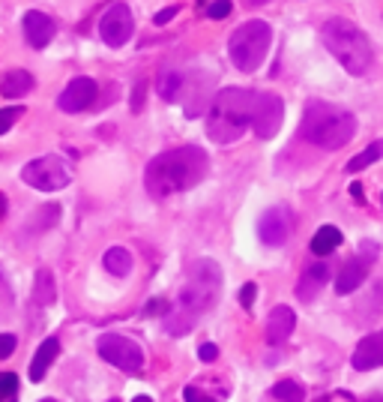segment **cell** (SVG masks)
I'll list each match as a JSON object with an SVG mask.
<instances>
[{"instance_id": "obj_18", "label": "cell", "mask_w": 383, "mask_h": 402, "mask_svg": "<svg viewBox=\"0 0 383 402\" xmlns=\"http://www.w3.org/2000/svg\"><path fill=\"white\" fill-rule=\"evenodd\" d=\"M201 82H204V75L201 72H195L186 82V87H183V108H186V117H201L207 111V91L201 87Z\"/></svg>"}, {"instance_id": "obj_12", "label": "cell", "mask_w": 383, "mask_h": 402, "mask_svg": "<svg viewBox=\"0 0 383 402\" xmlns=\"http://www.w3.org/2000/svg\"><path fill=\"white\" fill-rule=\"evenodd\" d=\"M281 120H285V103L281 96L276 93H257L255 99V117H252V127L257 132V138H273Z\"/></svg>"}, {"instance_id": "obj_39", "label": "cell", "mask_w": 383, "mask_h": 402, "mask_svg": "<svg viewBox=\"0 0 383 402\" xmlns=\"http://www.w3.org/2000/svg\"><path fill=\"white\" fill-rule=\"evenodd\" d=\"M132 402H153V399H150V396H135Z\"/></svg>"}, {"instance_id": "obj_19", "label": "cell", "mask_w": 383, "mask_h": 402, "mask_svg": "<svg viewBox=\"0 0 383 402\" xmlns=\"http://www.w3.org/2000/svg\"><path fill=\"white\" fill-rule=\"evenodd\" d=\"M58 354H60V339L48 337L36 349V354H33V361H30V382H42L45 372H48V366L54 363V357H58Z\"/></svg>"}, {"instance_id": "obj_17", "label": "cell", "mask_w": 383, "mask_h": 402, "mask_svg": "<svg viewBox=\"0 0 383 402\" xmlns=\"http://www.w3.org/2000/svg\"><path fill=\"white\" fill-rule=\"evenodd\" d=\"M323 283H330V264L318 261V264L306 267V273L300 276V283H297V288H294L297 300H300V304H311V300L318 297V292L323 288Z\"/></svg>"}, {"instance_id": "obj_25", "label": "cell", "mask_w": 383, "mask_h": 402, "mask_svg": "<svg viewBox=\"0 0 383 402\" xmlns=\"http://www.w3.org/2000/svg\"><path fill=\"white\" fill-rule=\"evenodd\" d=\"M273 396L278 402H302L306 399V387H302L300 382H294V378H285V382H278L273 387Z\"/></svg>"}, {"instance_id": "obj_36", "label": "cell", "mask_w": 383, "mask_h": 402, "mask_svg": "<svg viewBox=\"0 0 383 402\" xmlns=\"http://www.w3.org/2000/svg\"><path fill=\"white\" fill-rule=\"evenodd\" d=\"M144 93H147V84H138L135 87V103H132V111H141V105H144Z\"/></svg>"}, {"instance_id": "obj_1", "label": "cell", "mask_w": 383, "mask_h": 402, "mask_svg": "<svg viewBox=\"0 0 383 402\" xmlns=\"http://www.w3.org/2000/svg\"><path fill=\"white\" fill-rule=\"evenodd\" d=\"M222 288V267L210 259H198L189 264V279L177 292L174 306L165 316V330L171 337H186L195 321L216 304Z\"/></svg>"}, {"instance_id": "obj_8", "label": "cell", "mask_w": 383, "mask_h": 402, "mask_svg": "<svg viewBox=\"0 0 383 402\" xmlns=\"http://www.w3.org/2000/svg\"><path fill=\"white\" fill-rule=\"evenodd\" d=\"M25 183L39 189V193H58L69 183V169L63 165L60 156H39V160H30L25 169H21Z\"/></svg>"}, {"instance_id": "obj_16", "label": "cell", "mask_w": 383, "mask_h": 402, "mask_svg": "<svg viewBox=\"0 0 383 402\" xmlns=\"http://www.w3.org/2000/svg\"><path fill=\"white\" fill-rule=\"evenodd\" d=\"M294 330H297L294 309L285 306V304H278L273 312H269V318H267V342L269 345H281V342L290 339V333H294Z\"/></svg>"}, {"instance_id": "obj_20", "label": "cell", "mask_w": 383, "mask_h": 402, "mask_svg": "<svg viewBox=\"0 0 383 402\" xmlns=\"http://www.w3.org/2000/svg\"><path fill=\"white\" fill-rule=\"evenodd\" d=\"M33 91V75L27 70H13L0 78V93L6 99H18V96H27Z\"/></svg>"}, {"instance_id": "obj_29", "label": "cell", "mask_w": 383, "mask_h": 402, "mask_svg": "<svg viewBox=\"0 0 383 402\" xmlns=\"http://www.w3.org/2000/svg\"><path fill=\"white\" fill-rule=\"evenodd\" d=\"M231 9H234L231 0H213V4L207 6V18H213V21L228 18V15H231Z\"/></svg>"}, {"instance_id": "obj_26", "label": "cell", "mask_w": 383, "mask_h": 402, "mask_svg": "<svg viewBox=\"0 0 383 402\" xmlns=\"http://www.w3.org/2000/svg\"><path fill=\"white\" fill-rule=\"evenodd\" d=\"M380 153H383V141H375V144H368V148H365L363 153H356L354 160L347 162V171H351V174H356V171L368 169L371 162H377V160H380Z\"/></svg>"}, {"instance_id": "obj_23", "label": "cell", "mask_w": 383, "mask_h": 402, "mask_svg": "<svg viewBox=\"0 0 383 402\" xmlns=\"http://www.w3.org/2000/svg\"><path fill=\"white\" fill-rule=\"evenodd\" d=\"M54 297H58V288H54V273L48 267H42L36 271V279H33V300H36L39 306H51Z\"/></svg>"}, {"instance_id": "obj_41", "label": "cell", "mask_w": 383, "mask_h": 402, "mask_svg": "<svg viewBox=\"0 0 383 402\" xmlns=\"http://www.w3.org/2000/svg\"><path fill=\"white\" fill-rule=\"evenodd\" d=\"M368 402H383V396H375V399H368Z\"/></svg>"}, {"instance_id": "obj_15", "label": "cell", "mask_w": 383, "mask_h": 402, "mask_svg": "<svg viewBox=\"0 0 383 402\" xmlns=\"http://www.w3.org/2000/svg\"><path fill=\"white\" fill-rule=\"evenodd\" d=\"M351 363H354V370H359V372H368V370L383 366V330L368 333V337L356 345Z\"/></svg>"}, {"instance_id": "obj_9", "label": "cell", "mask_w": 383, "mask_h": 402, "mask_svg": "<svg viewBox=\"0 0 383 402\" xmlns=\"http://www.w3.org/2000/svg\"><path fill=\"white\" fill-rule=\"evenodd\" d=\"M377 252H380L377 243L363 240V247H359V255L347 259V264L339 271V279H335V292H339V294H351V292H356V288L368 279V267L375 264Z\"/></svg>"}, {"instance_id": "obj_43", "label": "cell", "mask_w": 383, "mask_h": 402, "mask_svg": "<svg viewBox=\"0 0 383 402\" xmlns=\"http://www.w3.org/2000/svg\"><path fill=\"white\" fill-rule=\"evenodd\" d=\"M318 402H326V399H318Z\"/></svg>"}, {"instance_id": "obj_28", "label": "cell", "mask_w": 383, "mask_h": 402, "mask_svg": "<svg viewBox=\"0 0 383 402\" xmlns=\"http://www.w3.org/2000/svg\"><path fill=\"white\" fill-rule=\"evenodd\" d=\"M21 115H25V108H21V105H13V108H0V136H4V132H6L9 127H13Z\"/></svg>"}, {"instance_id": "obj_44", "label": "cell", "mask_w": 383, "mask_h": 402, "mask_svg": "<svg viewBox=\"0 0 383 402\" xmlns=\"http://www.w3.org/2000/svg\"><path fill=\"white\" fill-rule=\"evenodd\" d=\"M380 201H383V195H380Z\"/></svg>"}, {"instance_id": "obj_5", "label": "cell", "mask_w": 383, "mask_h": 402, "mask_svg": "<svg viewBox=\"0 0 383 402\" xmlns=\"http://www.w3.org/2000/svg\"><path fill=\"white\" fill-rule=\"evenodd\" d=\"M321 39H323V46L330 48L332 58L339 60L351 75H363L368 66H371L368 37L354 25V21H347V18H330V21H323Z\"/></svg>"}, {"instance_id": "obj_3", "label": "cell", "mask_w": 383, "mask_h": 402, "mask_svg": "<svg viewBox=\"0 0 383 402\" xmlns=\"http://www.w3.org/2000/svg\"><path fill=\"white\" fill-rule=\"evenodd\" d=\"M255 91L246 87H224L213 96L207 108V136L216 144H231L252 127L255 117Z\"/></svg>"}, {"instance_id": "obj_32", "label": "cell", "mask_w": 383, "mask_h": 402, "mask_svg": "<svg viewBox=\"0 0 383 402\" xmlns=\"http://www.w3.org/2000/svg\"><path fill=\"white\" fill-rule=\"evenodd\" d=\"M255 297H257V285H255V283H246V285L240 288V304H243L246 309H252Z\"/></svg>"}, {"instance_id": "obj_40", "label": "cell", "mask_w": 383, "mask_h": 402, "mask_svg": "<svg viewBox=\"0 0 383 402\" xmlns=\"http://www.w3.org/2000/svg\"><path fill=\"white\" fill-rule=\"evenodd\" d=\"M246 4H252V6H257V4H267V0H246Z\"/></svg>"}, {"instance_id": "obj_13", "label": "cell", "mask_w": 383, "mask_h": 402, "mask_svg": "<svg viewBox=\"0 0 383 402\" xmlns=\"http://www.w3.org/2000/svg\"><path fill=\"white\" fill-rule=\"evenodd\" d=\"M96 96H99V84L93 82V78H87V75H78V78H72V82L66 84V91L60 93L58 105H60V111L75 115V111H84V108L93 105Z\"/></svg>"}, {"instance_id": "obj_42", "label": "cell", "mask_w": 383, "mask_h": 402, "mask_svg": "<svg viewBox=\"0 0 383 402\" xmlns=\"http://www.w3.org/2000/svg\"><path fill=\"white\" fill-rule=\"evenodd\" d=\"M39 402H58V399H39Z\"/></svg>"}, {"instance_id": "obj_30", "label": "cell", "mask_w": 383, "mask_h": 402, "mask_svg": "<svg viewBox=\"0 0 383 402\" xmlns=\"http://www.w3.org/2000/svg\"><path fill=\"white\" fill-rule=\"evenodd\" d=\"M168 309L171 306L165 304V297H150L147 306H144V316H168Z\"/></svg>"}, {"instance_id": "obj_11", "label": "cell", "mask_w": 383, "mask_h": 402, "mask_svg": "<svg viewBox=\"0 0 383 402\" xmlns=\"http://www.w3.org/2000/svg\"><path fill=\"white\" fill-rule=\"evenodd\" d=\"M294 234V214L288 207H269L257 219V238H261L267 247H285Z\"/></svg>"}, {"instance_id": "obj_38", "label": "cell", "mask_w": 383, "mask_h": 402, "mask_svg": "<svg viewBox=\"0 0 383 402\" xmlns=\"http://www.w3.org/2000/svg\"><path fill=\"white\" fill-rule=\"evenodd\" d=\"M4 216H6V195L0 193V219H4Z\"/></svg>"}, {"instance_id": "obj_31", "label": "cell", "mask_w": 383, "mask_h": 402, "mask_svg": "<svg viewBox=\"0 0 383 402\" xmlns=\"http://www.w3.org/2000/svg\"><path fill=\"white\" fill-rule=\"evenodd\" d=\"M18 339L13 337V333H0V361H6V357H13Z\"/></svg>"}, {"instance_id": "obj_4", "label": "cell", "mask_w": 383, "mask_h": 402, "mask_svg": "<svg viewBox=\"0 0 383 402\" xmlns=\"http://www.w3.org/2000/svg\"><path fill=\"white\" fill-rule=\"evenodd\" d=\"M300 136L309 144H314V148L339 150L356 136V117L342 105L314 99V103H309L306 111H302Z\"/></svg>"}, {"instance_id": "obj_24", "label": "cell", "mask_w": 383, "mask_h": 402, "mask_svg": "<svg viewBox=\"0 0 383 402\" xmlns=\"http://www.w3.org/2000/svg\"><path fill=\"white\" fill-rule=\"evenodd\" d=\"M102 264H105V271L108 273H114V276H126L132 271V252L129 249H123V247H111L105 255H102Z\"/></svg>"}, {"instance_id": "obj_6", "label": "cell", "mask_w": 383, "mask_h": 402, "mask_svg": "<svg viewBox=\"0 0 383 402\" xmlns=\"http://www.w3.org/2000/svg\"><path fill=\"white\" fill-rule=\"evenodd\" d=\"M269 42H273V30H269L267 21H246V25H240L231 39H228V54L236 70L243 72H255L257 66L264 63L267 51H269Z\"/></svg>"}, {"instance_id": "obj_37", "label": "cell", "mask_w": 383, "mask_h": 402, "mask_svg": "<svg viewBox=\"0 0 383 402\" xmlns=\"http://www.w3.org/2000/svg\"><path fill=\"white\" fill-rule=\"evenodd\" d=\"M351 195H354L356 201H363V189H359V183H351Z\"/></svg>"}, {"instance_id": "obj_7", "label": "cell", "mask_w": 383, "mask_h": 402, "mask_svg": "<svg viewBox=\"0 0 383 402\" xmlns=\"http://www.w3.org/2000/svg\"><path fill=\"white\" fill-rule=\"evenodd\" d=\"M96 351L102 361H108L111 366H117L123 372H141L144 370V349L129 337H120V333H102L96 342Z\"/></svg>"}, {"instance_id": "obj_35", "label": "cell", "mask_w": 383, "mask_h": 402, "mask_svg": "<svg viewBox=\"0 0 383 402\" xmlns=\"http://www.w3.org/2000/svg\"><path fill=\"white\" fill-rule=\"evenodd\" d=\"M183 396H186V402H216V399H210V396L201 394V390H198L195 384H189V387L183 390Z\"/></svg>"}, {"instance_id": "obj_22", "label": "cell", "mask_w": 383, "mask_h": 402, "mask_svg": "<svg viewBox=\"0 0 383 402\" xmlns=\"http://www.w3.org/2000/svg\"><path fill=\"white\" fill-rule=\"evenodd\" d=\"M183 87H186V78L177 70H165L159 78H156V93H159L165 103H177V99L183 96Z\"/></svg>"}, {"instance_id": "obj_27", "label": "cell", "mask_w": 383, "mask_h": 402, "mask_svg": "<svg viewBox=\"0 0 383 402\" xmlns=\"http://www.w3.org/2000/svg\"><path fill=\"white\" fill-rule=\"evenodd\" d=\"M18 394V375L15 372H0V402H13Z\"/></svg>"}, {"instance_id": "obj_10", "label": "cell", "mask_w": 383, "mask_h": 402, "mask_svg": "<svg viewBox=\"0 0 383 402\" xmlns=\"http://www.w3.org/2000/svg\"><path fill=\"white\" fill-rule=\"evenodd\" d=\"M132 30H135V18H132V9L126 4L108 6V13L99 18V37H102V42H108L111 48L126 46Z\"/></svg>"}, {"instance_id": "obj_33", "label": "cell", "mask_w": 383, "mask_h": 402, "mask_svg": "<svg viewBox=\"0 0 383 402\" xmlns=\"http://www.w3.org/2000/svg\"><path fill=\"white\" fill-rule=\"evenodd\" d=\"M198 357H201L204 363H213V361L219 357V345H216V342H204V345L198 349Z\"/></svg>"}, {"instance_id": "obj_2", "label": "cell", "mask_w": 383, "mask_h": 402, "mask_svg": "<svg viewBox=\"0 0 383 402\" xmlns=\"http://www.w3.org/2000/svg\"><path fill=\"white\" fill-rule=\"evenodd\" d=\"M207 171H210V156L195 144H186V148L165 150L156 160H150L147 171H144V183H147L150 198L159 201L198 186L207 177Z\"/></svg>"}, {"instance_id": "obj_21", "label": "cell", "mask_w": 383, "mask_h": 402, "mask_svg": "<svg viewBox=\"0 0 383 402\" xmlns=\"http://www.w3.org/2000/svg\"><path fill=\"white\" fill-rule=\"evenodd\" d=\"M342 240H344V234L335 228V226H321L318 231H314V238H311V252L314 255H330L342 247Z\"/></svg>"}, {"instance_id": "obj_34", "label": "cell", "mask_w": 383, "mask_h": 402, "mask_svg": "<svg viewBox=\"0 0 383 402\" xmlns=\"http://www.w3.org/2000/svg\"><path fill=\"white\" fill-rule=\"evenodd\" d=\"M177 13H180V6H168V9H162V13H156V15H153V25H159V27H162V25H168V21H171Z\"/></svg>"}, {"instance_id": "obj_14", "label": "cell", "mask_w": 383, "mask_h": 402, "mask_svg": "<svg viewBox=\"0 0 383 402\" xmlns=\"http://www.w3.org/2000/svg\"><path fill=\"white\" fill-rule=\"evenodd\" d=\"M54 33H58V21L51 15L39 13V9H30L25 15V37L33 48H45L54 39Z\"/></svg>"}]
</instances>
